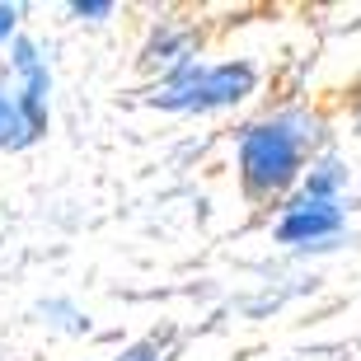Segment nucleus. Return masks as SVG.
Here are the masks:
<instances>
[{"instance_id": "obj_1", "label": "nucleus", "mask_w": 361, "mask_h": 361, "mask_svg": "<svg viewBox=\"0 0 361 361\" xmlns=\"http://www.w3.org/2000/svg\"><path fill=\"white\" fill-rule=\"evenodd\" d=\"M47 66L28 38L14 42L10 80H0V146H28L47 132Z\"/></svg>"}, {"instance_id": "obj_2", "label": "nucleus", "mask_w": 361, "mask_h": 361, "mask_svg": "<svg viewBox=\"0 0 361 361\" xmlns=\"http://www.w3.org/2000/svg\"><path fill=\"white\" fill-rule=\"evenodd\" d=\"M300 155H305V136L295 132L291 118H277V122H258L249 127L240 141V174L244 188L268 197V192H281V188L295 178L300 169Z\"/></svg>"}, {"instance_id": "obj_3", "label": "nucleus", "mask_w": 361, "mask_h": 361, "mask_svg": "<svg viewBox=\"0 0 361 361\" xmlns=\"http://www.w3.org/2000/svg\"><path fill=\"white\" fill-rule=\"evenodd\" d=\"M254 90V66H197L188 61L183 71H174L164 90L155 94V104L164 108H178V113H207V108H226V104H240L244 94Z\"/></svg>"}, {"instance_id": "obj_4", "label": "nucleus", "mask_w": 361, "mask_h": 361, "mask_svg": "<svg viewBox=\"0 0 361 361\" xmlns=\"http://www.w3.org/2000/svg\"><path fill=\"white\" fill-rule=\"evenodd\" d=\"M338 183H343V169L338 164H324L319 174H310L305 192L286 207L277 226V240L286 244H314L324 235H334L343 226V212H338Z\"/></svg>"}, {"instance_id": "obj_5", "label": "nucleus", "mask_w": 361, "mask_h": 361, "mask_svg": "<svg viewBox=\"0 0 361 361\" xmlns=\"http://www.w3.org/2000/svg\"><path fill=\"white\" fill-rule=\"evenodd\" d=\"M155 352H160V338H150V343H136V348H127L122 357H113V361H155Z\"/></svg>"}, {"instance_id": "obj_6", "label": "nucleus", "mask_w": 361, "mask_h": 361, "mask_svg": "<svg viewBox=\"0 0 361 361\" xmlns=\"http://www.w3.org/2000/svg\"><path fill=\"white\" fill-rule=\"evenodd\" d=\"M14 24H19V10H14V5H0V42H10Z\"/></svg>"}, {"instance_id": "obj_7", "label": "nucleus", "mask_w": 361, "mask_h": 361, "mask_svg": "<svg viewBox=\"0 0 361 361\" xmlns=\"http://www.w3.org/2000/svg\"><path fill=\"white\" fill-rule=\"evenodd\" d=\"M71 10L80 14V19H85V14H90V19H99V14H113V5H85V0H75Z\"/></svg>"}]
</instances>
